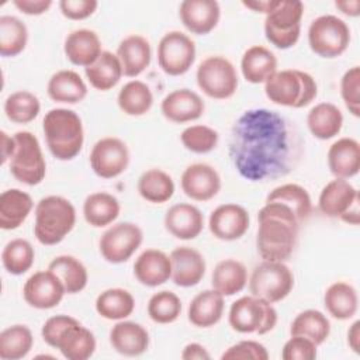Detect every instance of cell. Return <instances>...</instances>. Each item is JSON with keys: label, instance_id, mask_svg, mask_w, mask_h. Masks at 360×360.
Wrapping results in <instances>:
<instances>
[{"label": "cell", "instance_id": "obj_36", "mask_svg": "<svg viewBox=\"0 0 360 360\" xmlns=\"http://www.w3.org/2000/svg\"><path fill=\"white\" fill-rule=\"evenodd\" d=\"M248 283V270L243 263L235 259H224L214 267L211 276L212 288L224 297L240 292Z\"/></svg>", "mask_w": 360, "mask_h": 360}, {"label": "cell", "instance_id": "obj_29", "mask_svg": "<svg viewBox=\"0 0 360 360\" xmlns=\"http://www.w3.org/2000/svg\"><path fill=\"white\" fill-rule=\"evenodd\" d=\"M240 70L246 82L253 84L266 83L277 72V58L269 48L253 45L243 52Z\"/></svg>", "mask_w": 360, "mask_h": 360}, {"label": "cell", "instance_id": "obj_53", "mask_svg": "<svg viewBox=\"0 0 360 360\" xmlns=\"http://www.w3.org/2000/svg\"><path fill=\"white\" fill-rule=\"evenodd\" d=\"M98 7L96 0H60L59 10L69 20H86Z\"/></svg>", "mask_w": 360, "mask_h": 360}, {"label": "cell", "instance_id": "obj_24", "mask_svg": "<svg viewBox=\"0 0 360 360\" xmlns=\"http://www.w3.org/2000/svg\"><path fill=\"white\" fill-rule=\"evenodd\" d=\"M135 278L146 287H158L172 278L170 256L159 249L143 250L134 263Z\"/></svg>", "mask_w": 360, "mask_h": 360}, {"label": "cell", "instance_id": "obj_23", "mask_svg": "<svg viewBox=\"0 0 360 360\" xmlns=\"http://www.w3.org/2000/svg\"><path fill=\"white\" fill-rule=\"evenodd\" d=\"M165 228L174 238L190 240L202 232L204 215L195 205L179 202L166 211Z\"/></svg>", "mask_w": 360, "mask_h": 360}, {"label": "cell", "instance_id": "obj_16", "mask_svg": "<svg viewBox=\"0 0 360 360\" xmlns=\"http://www.w3.org/2000/svg\"><path fill=\"white\" fill-rule=\"evenodd\" d=\"M65 294L66 291L62 281L49 269L30 276L22 287L25 302L37 309L55 308Z\"/></svg>", "mask_w": 360, "mask_h": 360}, {"label": "cell", "instance_id": "obj_41", "mask_svg": "<svg viewBox=\"0 0 360 360\" xmlns=\"http://www.w3.org/2000/svg\"><path fill=\"white\" fill-rule=\"evenodd\" d=\"M117 103L124 114L139 117L152 108L153 94L146 83L141 80H131L118 91Z\"/></svg>", "mask_w": 360, "mask_h": 360}, {"label": "cell", "instance_id": "obj_57", "mask_svg": "<svg viewBox=\"0 0 360 360\" xmlns=\"http://www.w3.org/2000/svg\"><path fill=\"white\" fill-rule=\"evenodd\" d=\"M278 0H253V1H242V4L246 8H250L256 13H263V14H269L276 6H277Z\"/></svg>", "mask_w": 360, "mask_h": 360}, {"label": "cell", "instance_id": "obj_46", "mask_svg": "<svg viewBox=\"0 0 360 360\" xmlns=\"http://www.w3.org/2000/svg\"><path fill=\"white\" fill-rule=\"evenodd\" d=\"M39 111V98L27 90L14 91L4 101V114L11 122L15 124H28L34 121Z\"/></svg>", "mask_w": 360, "mask_h": 360}, {"label": "cell", "instance_id": "obj_17", "mask_svg": "<svg viewBox=\"0 0 360 360\" xmlns=\"http://www.w3.org/2000/svg\"><path fill=\"white\" fill-rule=\"evenodd\" d=\"M250 224L249 212L239 204L228 202L218 205L208 218L211 233L221 240L240 239Z\"/></svg>", "mask_w": 360, "mask_h": 360}, {"label": "cell", "instance_id": "obj_49", "mask_svg": "<svg viewBox=\"0 0 360 360\" xmlns=\"http://www.w3.org/2000/svg\"><path fill=\"white\" fill-rule=\"evenodd\" d=\"M180 141L187 150L197 155H204L217 148L219 135L214 128L208 125L197 124V125L187 127L181 132Z\"/></svg>", "mask_w": 360, "mask_h": 360}, {"label": "cell", "instance_id": "obj_45", "mask_svg": "<svg viewBox=\"0 0 360 360\" xmlns=\"http://www.w3.org/2000/svg\"><path fill=\"white\" fill-rule=\"evenodd\" d=\"M28 42L27 25L14 15L0 17V55L13 58L20 55Z\"/></svg>", "mask_w": 360, "mask_h": 360}, {"label": "cell", "instance_id": "obj_30", "mask_svg": "<svg viewBox=\"0 0 360 360\" xmlns=\"http://www.w3.org/2000/svg\"><path fill=\"white\" fill-rule=\"evenodd\" d=\"M34 201L20 188H8L0 195V228L13 231L22 225L31 214Z\"/></svg>", "mask_w": 360, "mask_h": 360}, {"label": "cell", "instance_id": "obj_48", "mask_svg": "<svg viewBox=\"0 0 360 360\" xmlns=\"http://www.w3.org/2000/svg\"><path fill=\"white\" fill-rule=\"evenodd\" d=\"M181 314V300L173 291L155 292L148 302V315L156 323H172Z\"/></svg>", "mask_w": 360, "mask_h": 360}, {"label": "cell", "instance_id": "obj_2", "mask_svg": "<svg viewBox=\"0 0 360 360\" xmlns=\"http://www.w3.org/2000/svg\"><path fill=\"white\" fill-rule=\"evenodd\" d=\"M256 248L263 260H287L297 243L300 221L291 208L277 201H266L257 214Z\"/></svg>", "mask_w": 360, "mask_h": 360}, {"label": "cell", "instance_id": "obj_35", "mask_svg": "<svg viewBox=\"0 0 360 360\" xmlns=\"http://www.w3.org/2000/svg\"><path fill=\"white\" fill-rule=\"evenodd\" d=\"M120 211L118 198L105 191L91 193L83 202V217L94 228H104L112 224L118 218Z\"/></svg>", "mask_w": 360, "mask_h": 360}, {"label": "cell", "instance_id": "obj_4", "mask_svg": "<svg viewBox=\"0 0 360 360\" xmlns=\"http://www.w3.org/2000/svg\"><path fill=\"white\" fill-rule=\"evenodd\" d=\"M46 146L58 160L75 159L84 143L82 118L69 108H52L42 120Z\"/></svg>", "mask_w": 360, "mask_h": 360}, {"label": "cell", "instance_id": "obj_1", "mask_svg": "<svg viewBox=\"0 0 360 360\" xmlns=\"http://www.w3.org/2000/svg\"><path fill=\"white\" fill-rule=\"evenodd\" d=\"M301 150L294 122L267 108L246 110L232 127L228 148L233 166L250 181L288 174L298 165Z\"/></svg>", "mask_w": 360, "mask_h": 360}, {"label": "cell", "instance_id": "obj_9", "mask_svg": "<svg viewBox=\"0 0 360 360\" xmlns=\"http://www.w3.org/2000/svg\"><path fill=\"white\" fill-rule=\"evenodd\" d=\"M304 4L298 0H278L264 18L266 39L278 49L294 46L301 34Z\"/></svg>", "mask_w": 360, "mask_h": 360}, {"label": "cell", "instance_id": "obj_28", "mask_svg": "<svg viewBox=\"0 0 360 360\" xmlns=\"http://www.w3.org/2000/svg\"><path fill=\"white\" fill-rule=\"evenodd\" d=\"M328 166L338 179H350L360 170V143L353 138H340L328 149Z\"/></svg>", "mask_w": 360, "mask_h": 360}, {"label": "cell", "instance_id": "obj_3", "mask_svg": "<svg viewBox=\"0 0 360 360\" xmlns=\"http://www.w3.org/2000/svg\"><path fill=\"white\" fill-rule=\"evenodd\" d=\"M42 339L58 349L68 360H87L96 350V338L90 329L69 315H55L45 321Z\"/></svg>", "mask_w": 360, "mask_h": 360}, {"label": "cell", "instance_id": "obj_22", "mask_svg": "<svg viewBox=\"0 0 360 360\" xmlns=\"http://www.w3.org/2000/svg\"><path fill=\"white\" fill-rule=\"evenodd\" d=\"M172 280L179 287L197 285L205 274V259L194 248L179 246L170 253Z\"/></svg>", "mask_w": 360, "mask_h": 360}, {"label": "cell", "instance_id": "obj_42", "mask_svg": "<svg viewBox=\"0 0 360 360\" xmlns=\"http://www.w3.org/2000/svg\"><path fill=\"white\" fill-rule=\"evenodd\" d=\"M290 333L291 336H304L319 346L330 333V322L323 312L318 309H305L292 319Z\"/></svg>", "mask_w": 360, "mask_h": 360}, {"label": "cell", "instance_id": "obj_37", "mask_svg": "<svg viewBox=\"0 0 360 360\" xmlns=\"http://www.w3.org/2000/svg\"><path fill=\"white\" fill-rule=\"evenodd\" d=\"M89 83L100 91L111 90L122 77V66L118 56L110 51H103L98 59L84 69Z\"/></svg>", "mask_w": 360, "mask_h": 360}, {"label": "cell", "instance_id": "obj_54", "mask_svg": "<svg viewBox=\"0 0 360 360\" xmlns=\"http://www.w3.org/2000/svg\"><path fill=\"white\" fill-rule=\"evenodd\" d=\"M13 4L27 15H41L51 8L52 0H13Z\"/></svg>", "mask_w": 360, "mask_h": 360}, {"label": "cell", "instance_id": "obj_31", "mask_svg": "<svg viewBox=\"0 0 360 360\" xmlns=\"http://www.w3.org/2000/svg\"><path fill=\"white\" fill-rule=\"evenodd\" d=\"M224 295L217 290L198 292L188 305V321L197 328H211L218 323L224 314Z\"/></svg>", "mask_w": 360, "mask_h": 360}, {"label": "cell", "instance_id": "obj_15", "mask_svg": "<svg viewBox=\"0 0 360 360\" xmlns=\"http://www.w3.org/2000/svg\"><path fill=\"white\" fill-rule=\"evenodd\" d=\"M89 162L98 177L114 179L127 170L129 165V150L122 139L105 136L93 145Z\"/></svg>", "mask_w": 360, "mask_h": 360}, {"label": "cell", "instance_id": "obj_18", "mask_svg": "<svg viewBox=\"0 0 360 360\" xmlns=\"http://www.w3.org/2000/svg\"><path fill=\"white\" fill-rule=\"evenodd\" d=\"M181 190L194 201H210L221 190L219 173L208 163L187 166L180 179Z\"/></svg>", "mask_w": 360, "mask_h": 360}, {"label": "cell", "instance_id": "obj_21", "mask_svg": "<svg viewBox=\"0 0 360 360\" xmlns=\"http://www.w3.org/2000/svg\"><path fill=\"white\" fill-rule=\"evenodd\" d=\"M359 204V191L346 179L330 180L318 198L319 211L329 218H342L350 208Z\"/></svg>", "mask_w": 360, "mask_h": 360}, {"label": "cell", "instance_id": "obj_55", "mask_svg": "<svg viewBox=\"0 0 360 360\" xmlns=\"http://www.w3.org/2000/svg\"><path fill=\"white\" fill-rule=\"evenodd\" d=\"M211 356L207 349L200 343H188L181 352L183 360H208Z\"/></svg>", "mask_w": 360, "mask_h": 360}, {"label": "cell", "instance_id": "obj_13", "mask_svg": "<svg viewBox=\"0 0 360 360\" xmlns=\"http://www.w3.org/2000/svg\"><path fill=\"white\" fill-rule=\"evenodd\" d=\"M195 60V44L181 31L166 32L158 45L159 68L169 76H181Z\"/></svg>", "mask_w": 360, "mask_h": 360}, {"label": "cell", "instance_id": "obj_33", "mask_svg": "<svg viewBox=\"0 0 360 360\" xmlns=\"http://www.w3.org/2000/svg\"><path fill=\"white\" fill-rule=\"evenodd\" d=\"M307 127L315 138L332 139L342 131L343 114L333 103H318L307 115Z\"/></svg>", "mask_w": 360, "mask_h": 360}, {"label": "cell", "instance_id": "obj_25", "mask_svg": "<svg viewBox=\"0 0 360 360\" xmlns=\"http://www.w3.org/2000/svg\"><path fill=\"white\" fill-rule=\"evenodd\" d=\"M63 51L70 63L83 66L84 69L93 65L103 52L98 35L89 28H79L69 32L65 38Z\"/></svg>", "mask_w": 360, "mask_h": 360}, {"label": "cell", "instance_id": "obj_11", "mask_svg": "<svg viewBox=\"0 0 360 360\" xmlns=\"http://www.w3.org/2000/svg\"><path fill=\"white\" fill-rule=\"evenodd\" d=\"M294 287L292 271L284 262L263 260L257 264L249 278L250 295L270 304L283 301Z\"/></svg>", "mask_w": 360, "mask_h": 360}, {"label": "cell", "instance_id": "obj_5", "mask_svg": "<svg viewBox=\"0 0 360 360\" xmlns=\"http://www.w3.org/2000/svg\"><path fill=\"white\" fill-rule=\"evenodd\" d=\"M76 210L62 195H46L37 202L34 235L41 245L60 243L75 228Z\"/></svg>", "mask_w": 360, "mask_h": 360}, {"label": "cell", "instance_id": "obj_7", "mask_svg": "<svg viewBox=\"0 0 360 360\" xmlns=\"http://www.w3.org/2000/svg\"><path fill=\"white\" fill-rule=\"evenodd\" d=\"M228 322L231 328L239 333L266 335L273 330L277 323V311L273 304L262 298L245 295L232 302Z\"/></svg>", "mask_w": 360, "mask_h": 360}, {"label": "cell", "instance_id": "obj_19", "mask_svg": "<svg viewBox=\"0 0 360 360\" xmlns=\"http://www.w3.org/2000/svg\"><path fill=\"white\" fill-rule=\"evenodd\" d=\"M179 17L191 34L207 35L218 25L221 7L215 0H184L179 6Z\"/></svg>", "mask_w": 360, "mask_h": 360}, {"label": "cell", "instance_id": "obj_14", "mask_svg": "<svg viewBox=\"0 0 360 360\" xmlns=\"http://www.w3.org/2000/svg\"><path fill=\"white\" fill-rule=\"evenodd\" d=\"M143 240L142 229L134 222H118L111 225L100 238L98 249L103 259L120 264L131 259Z\"/></svg>", "mask_w": 360, "mask_h": 360}, {"label": "cell", "instance_id": "obj_12", "mask_svg": "<svg viewBox=\"0 0 360 360\" xmlns=\"http://www.w3.org/2000/svg\"><path fill=\"white\" fill-rule=\"evenodd\" d=\"M195 79L202 93L215 100L232 97L239 83L233 63L221 55L205 58L197 68Z\"/></svg>", "mask_w": 360, "mask_h": 360}, {"label": "cell", "instance_id": "obj_8", "mask_svg": "<svg viewBox=\"0 0 360 360\" xmlns=\"http://www.w3.org/2000/svg\"><path fill=\"white\" fill-rule=\"evenodd\" d=\"M13 136L15 150L10 158V173L22 184H39L46 174V162L38 138L30 131H18Z\"/></svg>", "mask_w": 360, "mask_h": 360}, {"label": "cell", "instance_id": "obj_32", "mask_svg": "<svg viewBox=\"0 0 360 360\" xmlns=\"http://www.w3.org/2000/svg\"><path fill=\"white\" fill-rule=\"evenodd\" d=\"M46 91L49 98L56 103L76 104L87 96V84L77 72L63 69L51 76Z\"/></svg>", "mask_w": 360, "mask_h": 360}, {"label": "cell", "instance_id": "obj_6", "mask_svg": "<svg viewBox=\"0 0 360 360\" xmlns=\"http://www.w3.org/2000/svg\"><path fill=\"white\" fill-rule=\"evenodd\" d=\"M266 97L278 105L302 108L309 105L318 96L315 79L300 69L277 70L264 83Z\"/></svg>", "mask_w": 360, "mask_h": 360}, {"label": "cell", "instance_id": "obj_51", "mask_svg": "<svg viewBox=\"0 0 360 360\" xmlns=\"http://www.w3.org/2000/svg\"><path fill=\"white\" fill-rule=\"evenodd\" d=\"M222 360H267V349L256 340H242L229 346L221 356Z\"/></svg>", "mask_w": 360, "mask_h": 360}, {"label": "cell", "instance_id": "obj_58", "mask_svg": "<svg viewBox=\"0 0 360 360\" xmlns=\"http://www.w3.org/2000/svg\"><path fill=\"white\" fill-rule=\"evenodd\" d=\"M335 7L349 17H357L360 14V0H339L335 1Z\"/></svg>", "mask_w": 360, "mask_h": 360}, {"label": "cell", "instance_id": "obj_26", "mask_svg": "<svg viewBox=\"0 0 360 360\" xmlns=\"http://www.w3.org/2000/svg\"><path fill=\"white\" fill-rule=\"evenodd\" d=\"M112 349L124 356H141L149 347V333L138 322L118 321L110 330Z\"/></svg>", "mask_w": 360, "mask_h": 360}, {"label": "cell", "instance_id": "obj_47", "mask_svg": "<svg viewBox=\"0 0 360 360\" xmlns=\"http://www.w3.org/2000/svg\"><path fill=\"white\" fill-rule=\"evenodd\" d=\"M35 260V250L32 245L21 238L11 239L6 243L1 252V262L4 269L13 274L20 276L27 273Z\"/></svg>", "mask_w": 360, "mask_h": 360}, {"label": "cell", "instance_id": "obj_20", "mask_svg": "<svg viewBox=\"0 0 360 360\" xmlns=\"http://www.w3.org/2000/svg\"><path fill=\"white\" fill-rule=\"evenodd\" d=\"M160 111L166 120L176 124H184L198 120L205 111V104L195 91L190 89H177L165 96L160 103Z\"/></svg>", "mask_w": 360, "mask_h": 360}, {"label": "cell", "instance_id": "obj_34", "mask_svg": "<svg viewBox=\"0 0 360 360\" xmlns=\"http://www.w3.org/2000/svg\"><path fill=\"white\" fill-rule=\"evenodd\" d=\"M323 305L329 315L339 321L353 318L359 308V297L356 288L346 281L332 283L323 294Z\"/></svg>", "mask_w": 360, "mask_h": 360}, {"label": "cell", "instance_id": "obj_50", "mask_svg": "<svg viewBox=\"0 0 360 360\" xmlns=\"http://www.w3.org/2000/svg\"><path fill=\"white\" fill-rule=\"evenodd\" d=\"M340 96L349 110L354 117L360 115V68L353 66L347 69L340 79Z\"/></svg>", "mask_w": 360, "mask_h": 360}, {"label": "cell", "instance_id": "obj_38", "mask_svg": "<svg viewBox=\"0 0 360 360\" xmlns=\"http://www.w3.org/2000/svg\"><path fill=\"white\" fill-rule=\"evenodd\" d=\"M134 309L135 300L132 294L125 288H107L96 298L97 314L108 321H122L128 318Z\"/></svg>", "mask_w": 360, "mask_h": 360}, {"label": "cell", "instance_id": "obj_44", "mask_svg": "<svg viewBox=\"0 0 360 360\" xmlns=\"http://www.w3.org/2000/svg\"><path fill=\"white\" fill-rule=\"evenodd\" d=\"M34 345V336L27 325H11L0 333V357L3 360H18L25 357Z\"/></svg>", "mask_w": 360, "mask_h": 360}, {"label": "cell", "instance_id": "obj_27", "mask_svg": "<svg viewBox=\"0 0 360 360\" xmlns=\"http://www.w3.org/2000/svg\"><path fill=\"white\" fill-rule=\"evenodd\" d=\"M115 55L121 62L124 76L136 77L149 66L152 49L145 37L132 34L118 44Z\"/></svg>", "mask_w": 360, "mask_h": 360}, {"label": "cell", "instance_id": "obj_59", "mask_svg": "<svg viewBox=\"0 0 360 360\" xmlns=\"http://www.w3.org/2000/svg\"><path fill=\"white\" fill-rule=\"evenodd\" d=\"M347 345L354 353H360V321H354L347 330Z\"/></svg>", "mask_w": 360, "mask_h": 360}, {"label": "cell", "instance_id": "obj_52", "mask_svg": "<svg viewBox=\"0 0 360 360\" xmlns=\"http://www.w3.org/2000/svg\"><path fill=\"white\" fill-rule=\"evenodd\" d=\"M316 345L304 336H291L283 346L284 360H312L316 357Z\"/></svg>", "mask_w": 360, "mask_h": 360}, {"label": "cell", "instance_id": "obj_10", "mask_svg": "<svg viewBox=\"0 0 360 360\" xmlns=\"http://www.w3.org/2000/svg\"><path fill=\"white\" fill-rule=\"evenodd\" d=\"M308 44L311 51L321 58H338L350 44V28L338 15H319L309 24Z\"/></svg>", "mask_w": 360, "mask_h": 360}, {"label": "cell", "instance_id": "obj_40", "mask_svg": "<svg viewBox=\"0 0 360 360\" xmlns=\"http://www.w3.org/2000/svg\"><path fill=\"white\" fill-rule=\"evenodd\" d=\"M136 188L143 200L153 204H163L173 197L174 181L169 173L153 167L139 176Z\"/></svg>", "mask_w": 360, "mask_h": 360}, {"label": "cell", "instance_id": "obj_43", "mask_svg": "<svg viewBox=\"0 0 360 360\" xmlns=\"http://www.w3.org/2000/svg\"><path fill=\"white\" fill-rule=\"evenodd\" d=\"M266 201H277L285 204L288 208L292 210L300 222L305 221L312 211V201L309 193L307 191V188L295 183H285L273 188L267 194Z\"/></svg>", "mask_w": 360, "mask_h": 360}, {"label": "cell", "instance_id": "obj_39", "mask_svg": "<svg viewBox=\"0 0 360 360\" xmlns=\"http://www.w3.org/2000/svg\"><path fill=\"white\" fill-rule=\"evenodd\" d=\"M58 278L62 281L66 294H77L83 291L89 281L87 269L84 264L72 255L56 256L48 266Z\"/></svg>", "mask_w": 360, "mask_h": 360}, {"label": "cell", "instance_id": "obj_56", "mask_svg": "<svg viewBox=\"0 0 360 360\" xmlns=\"http://www.w3.org/2000/svg\"><path fill=\"white\" fill-rule=\"evenodd\" d=\"M0 138H1V163L4 165L7 160H10V158L15 150V141H14V136H10L6 131L0 132Z\"/></svg>", "mask_w": 360, "mask_h": 360}]
</instances>
